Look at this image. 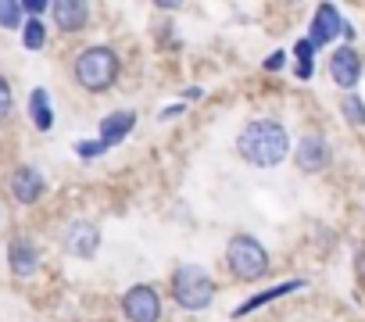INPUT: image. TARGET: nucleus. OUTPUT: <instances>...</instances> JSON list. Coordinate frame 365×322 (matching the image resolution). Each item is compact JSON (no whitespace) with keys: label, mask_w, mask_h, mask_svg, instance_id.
Returning <instances> with one entry per match:
<instances>
[{"label":"nucleus","mask_w":365,"mask_h":322,"mask_svg":"<svg viewBox=\"0 0 365 322\" xmlns=\"http://www.w3.org/2000/svg\"><path fill=\"white\" fill-rule=\"evenodd\" d=\"M133 129H136V111H133V108H118V111H108V115L97 122V140H104L108 150H111V147H118Z\"/></svg>","instance_id":"nucleus-14"},{"label":"nucleus","mask_w":365,"mask_h":322,"mask_svg":"<svg viewBox=\"0 0 365 322\" xmlns=\"http://www.w3.org/2000/svg\"><path fill=\"white\" fill-rule=\"evenodd\" d=\"M15 122V86L8 76H0V129Z\"/></svg>","instance_id":"nucleus-19"},{"label":"nucleus","mask_w":365,"mask_h":322,"mask_svg":"<svg viewBox=\"0 0 365 322\" xmlns=\"http://www.w3.org/2000/svg\"><path fill=\"white\" fill-rule=\"evenodd\" d=\"M290 157H294V165H297L301 176H322V172L333 169V147H329L326 133H319V129L301 133L294 140V154Z\"/></svg>","instance_id":"nucleus-5"},{"label":"nucleus","mask_w":365,"mask_h":322,"mask_svg":"<svg viewBox=\"0 0 365 322\" xmlns=\"http://www.w3.org/2000/svg\"><path fill=\"white\" fill-rule=\"evenodd\" d=\"M182 97H187V100H201L205 97V86H187V90H182Z\"/></svg>","instance_id":"nucleus-25"},{"label":"nucleus","mask_w":365,"mask_h":322,"mask_svg":"<svg viewBox=\"0 0 365 322\" xmlns=\"http://www.w3.org/2000/svg\"><path fill=\"white\" fill-rule=\"evenodd\" d=\"M47 36H51V26L43 19H26V26H22V47L29 54H40L47 47Z\"/></svg>","instance_id":"nucleus-16"},{"label":"nucleus","mask_w":365,"mask_h":322,"mask_svg":"<svg viewBox=\"0 0 365 322\" xmlns=\"http://www.w3.org/2000/svg\"><path fill=\"white\" fill-rule=\"evenodd\" d=\"M340 118L351 125V129H365V100L358 97V93H344V100H340Z\"/></svg>","instance_id":"nucleus-17"},{"label":"nucleus","mask_w":365,"mask_h":322,"mask_svg":"<svg viewBox=\"0 0 365 322\" xmlns=\"http://www.w3.org/2000/svg\"><path fill=\"white\" fill-rule=\"evenodd\" d=\"M222 261H226V272L237 283H247V286L251 283H262L272 272V254H269V247L255 233H233L226 240Z\"/></svg>","instance_id":"nucleus-4"},{"label":"nucleus","mask_w":365,"mask_h":322,"mask_svg":"<svg viewBox=\"0 0 365 322\" xmlns=\"http://www.w3.org/2000/svg\"><path fill=\"white\" fill-rule=\"evenodd\" d=\"M182 111H187V104H165V108L158 111V122H172V118H179Z\"/></svg>","instance_id":"nucleus-24"},{"label":"nucleus","mask_w":365,"mask_h":322,"mask_svg":"<svg viewBox=\"0 0 365 322\" xmlns=\"http://www.w3.org/2000/svg\"><path fill=\"white\" fill-rule=\"evenodd\" d=\"M26 19H47L51 15V0H22Z\"/></svg>","instance_id":"nucleus-22"},{"label":"nucleus","mask_w":365,"mask_h":322,"mask_svg":"<svg viewBox=\"0 0 365 322\" xmlns=\"http://www.w3.org/2000/svg\"><path fill=\"white\" fill-rule=\"evenodd\" d=\"M340 36H344V43L354 40L351 22L340 15V8H333V4H319V8L312 11V22H308V40H312L315 47H329V43H336Z\"/></svg>","instance_id":"nucleus-9"},{"label":"nucleus","mask_w":365,"mask_h":322,"mask_svg":"<svg viewBox=\"0 0 365 322\" xmlns=\"http://www.w3.org/2000/svg\"><path fill=\"white\" fill-rule=\"evenodd\" d=\"M262 68H265V72H283V68H287V51H272V54L262 61Z\"/></svg>","instance_id":"nucleus-23"},{"label":"nucleus","mask_w":365,"mask_h":322,"mask_svg":"<svg viewBox=\"0 0 365 322\" xmlns=\"http://www.w3.org/2000/svg\"><path fill=\"white\" fill-rule=\"evenodd\" d=\"M168 297H172V304H175L179 311L197 315V311H208V308L215 304L219 283H215V276H212L205 265L182 261V265H175L172 276H168Z\"/></svg>","instance_id":"nucleus-3"},{"label":"nucleus","mask_w":365,"mask_h":322,"mask_svg":"<svg viewBox=\"0 0 365 322\" xmlns=\"http://www.w3.org/2000/svg\"><path fill=\"white\" fill-rule=\"evenodd\" d=\"M101 154H108V143L104 140H79L76 143V157H83V161H93Z\"/></svg>","instance_id":"nucleus-20"},{"label":"nucleus","mask_w":365,"mask_h":322,"mask_svg":"<svg viewBox=\"0 0 365 322\" xmlns=\"http://www.w3.org/2000/svg\"><path fill=\"white\" fill-rule=\"evenodd\" d=\"M47 190H51L47 176H43L36 165H29V161H22V165H15V169L8 172V197H11L19 208H36V204L47 197Z\"/></svg>","instance_id":"nucleus-7"},{"label":"nucleus","mask_w":365,"mask_h":322,"mask_svg":"<svg viewBox=\"0 0 365 322\" xmlns=\"http://www.w3.org/2000/svg\"><path fill=\"white\" fill-rule=\"evenodd\" d=\"M326 72H329V83H333L336 90L354 93V86H358V83H361V76H365V58L358 54V47H354V43H336V47H333V54H329Z\"/></svg>","instance_id":"nucleus-10"},{"label":"nucleus","mask_w":365,"mask_h":322,"mask_svg":"<svg viewBox=\"0 0 365 322\" xmlns=\"http://www.w3.org/2000/svg\"><path fill=\"white\" fill-rule=\"evenodd\" d=\"M4 261H8V272L15 279H36L43 269V247L29 233H15L4 247Z\"/></svg>","instance_id":"nucleus-8"},{"label":"nucleus","mask_w":365,"mask_h":322,"mask_svg":"<svg viewBox=\"0 0 365 322\" xmlns=\"http://www.w3.org/2000/svg\"><path fill=\"white\" fill-rule=\"evenodd\" d=\"M118 311L125 322H161L165 318V301L158 294V286L150 283H133L122 297H118Z\"/></svg>","instance_id":"nucleus-6"},{"label":"nucleus","mask_w":365,"mask_h":322,"mask_svg":"<svg viewBox=\"0 0 365 322\" xmlns=\"http://www.w3.org/2000/svg\"><path fill=\"white\" fill-rule=\"evenodd\" d=\"M61 251L79 261H93L101 251V226L93 219H72L61 233Z\"/></svg>","instance_id":"nucleus-11"},{"label":"nucleus","mask_w":365,"mask_h":322,"mask_svg":"<svg viewBox=\"0 0 365 322\" xmlns=\"http://www.w3.org/2000/svg\"><path fill=\"white\" fill-rule=\"evenodd\" d=\"M237 147V157L251 169H279L283 161L294 154V140H290V129L272 118V115H258V118H247L233 140Z\"/></svg>","instance_id":"nucleus-1"},{"label":"nucleus","mask_w":365,"mask_h":322,"mask_svg":"<svg viewBox=\"0 0 365 322\" xmlns=\"http://www.w3.org/2000/svg\"><path fill=\"white\" fill-rule=\"evenodd\" d=\"M26 115H29V125L36 133H51L54 129V100L43 86L29 90V100H26Z\"/></svg>","instance_id":"nucleus-15"},{"label":"nucleus","mask_w":365,"mask_h":322,"mask_svg":"<svg viewBox=\"0 0 365 322\" xmlns=\"http://www.w3.org/2000/svg\"><path fill=\"white\" fill-rule=\"evenodd\" d=\"M315 51H319V47H315V43L304 36V40H297V43H294V51H290V54L297 58V65H308V68H315Z\"/></svg>","instance_id":"nucleus-21"},{"label":"nucleus","mask_w":365,"mask_h":322,"mask_svg":"<svg viewBox=\"0 0 365 322\" xmlns=\"http://www.w3.org/2000/svg\"><path fill=\"white\" fill-rule=\"evenodd\" d=\"M22 26H26L22 0H0V29L4 33H22Z\"/></svg>","instance_id":"nucleus-18"},{"label":"nucleus","mask_w":365,"mask_h":322,"mask_svg":"<svg viewBox=\"0 0 365 322\" xmlns=\"http://www.w3.org/2000/svg\"><path fill=\"white\" fill-rule=\"evenodd\" d=\"M72 83L90 93V97H104L118 86L122 79V54L111 47V43H86L72 54Z\"/></svg>","instance_id":"nucleus-2"},{"label":"nucleus","mask_w":365,"mask_h":322,"mask_svg":"<svg viewBox=\"0 0 365 322\" xmlns=\"http://www.w3.org/2000/svg\"><path fill=\"white\" fill-rule=\"evenodd\" d=\"M304 286H308V279H287V283H276V286H269V290L251 294L247 301H240V304H237V311H230V318H233V322H240V318H247V315L262 311L265 304H272V301H279V297H287V294H301Z\"/></svg>","instance_id":"nucleus-13"},{"label":"nucleus","mask_w":365,"mask_h":322,"mask_svg":"<svg viewBox=\"0 0 365 322\" xmlns=\"http://www.w3.org/2000/svg\"><path fill=\"white\" fill-rule=\"evenodd\" d=\"M8 226V212H4V204H0V229Z\"/></svg>","instance_id":"nucleus-26"},{"label":"nucleus","mask_w":365,"mask_h":322,"mask_svg":"<svg viewBox=\"0 0 365 322\" xmlns=\"http://www.w3.org/2000/svg\"><path fill=\"white\" fill-rule=\"evenodd\" d=\"M93 22V4L86 0H51V26L61 36H79Z\"/></svg>","instance_id":"nucleus-12"}]
</instances>
